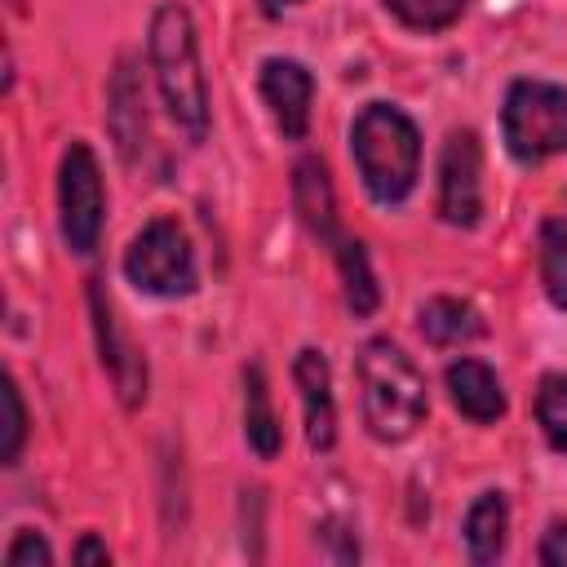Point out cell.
Here are the masks:
<instances>
[{
	"mask_svg": "<svg viewBox=\"0 0 567 567\" xmlns=\"http://www.w3.org/2000/svg\"><path fill=\"white\" fill-rule=\"evenodd\" d=\"M244 439L261 461L279 456V447H284V425L270 408V385H266L261 363L244 368Z\"/></svg>",
	"mask_w": 567,
	"mask_h": 567,
	"instance_id": "cell-14",
	"label": "cell"
},
{
	"mask_svg": "<svg viewBox=\"0 0 567 567\" xmlns=\"http://www.w3.org/2000/svg\"><path fill=\"white\" fill-rule=\"evenodd\" d=\"M124 275L151 297H186L195 288V252L186 230L173 217L146 221L124 252Z\"/></svg>",
	"mask_w": 567,
	"mask_h": 567,
	"instance_id": "cell-5",
	"label": "cell"
},
{
	"mask_svg": "<svg viewBox=\"0 0 567 567\" xmlns=\"http://www.w3.org/2000/svg\"><path fill=\"white\" fill-rule=\"evenodd\" d=\"M443 381H447V394H452L461 416H470L478 425H492V421L505 416V390H501V381H496V372L487 363L456 359V363H447Z\"/></svg>",
	"mask_w": 567,
	"mask_h": 567,
	"instance_id": "cell-11",
	"label": "cell"
},
{
	"mask_svg": "<svg viewBox=\"0 0 567 567\" xmlns=\"http://www.w3.org/2000/svg\"><path fill=\"white\" fill-rule=\"evenodd\" d=\"M536 421L549 447H567V372H545L536 390Z\"/></svg>",
	"mask_w": 567,
	"mask_h": 567,
	"instance_id": "cell-19",
	"label": "cell"
},
{
	"mask_svg": "<svg viewBox=\"0 0 567 567\" xmlns=\"http://www.w3.org/2000/svg\"><path fill=\"white\" fill-rule=\"evenodd\" d=\"M501 133L518 164H540L567 151V89L545 80H514L501 106Z\"/></svg>",
	"mask_w": 567,
	"mask_h": 567,
	"instance_id": "cell-4",
	"label": "cell"
},
{
	"mask_svg": "<svg viewBox=\"0 0 567 567\" xmlns=\"http://www.w3.org/2000/svg\"><path fill=\"white\" fill-rule=\"evenodd\" d=\"M536 558H540L545 567H567V518H554V523H549V532L540 536Z\"/></svg>",
	"mask_w": 567,
	"mask_h": 567,
	"instance_id": "cell-23",
	"label": "cell"
},
{
	"mask_svg": "<svg viewBox=\"0 0 567 567\" xmlns=\"http://www.w3.org/2000/svg\"><path fill=\"white\" fill-rule=\"evenodd\" d=\"M292 4H301V0H261V13H284V9H292Z\"/></svg>",
	"mask_w": 567,
	"mask_h": 567,
	"instance_id": "cell-25",
	"label": "cell"
},
{
	"mask_svg": "<svg viewBox=\"0 0 567 567\" xmlns=\"http://www.w3.org/2000/svg\"><path fill=\"white\" fill-rule=\"evenodd\" d=\"M540 284H545V297L567 310V221L563 217H549L540 226Z\"/></svg>",
	"mask_w": 567,
	"mask_h": 567,
	"instance_id": "cell-18",
	"label": "cell"
},
{
	"mask_svg": "<svg viewBox=\"0 0 567 567\" xmlns=\"http://www.w3.org/2000/svg\"><path fill=\"white\" fill-rule=\"evenodd\" d=\"M385 9L412 31H443L465 13V0H385Z\"/></svg>",
	"mask_w": 567,
	"mask_h": 567,
	"instance_id": "cell-20",
	"label": "cell"
},
{
	"mask_svg": "<svg viewBox=\"0 0 567 567\" xmlns=\"http://www.w3.org/2000/svg\"><path fill=\"white\" fill-rule=\"evenodd\" d=\"M350 151H354L359 177L377 204H399L412 195L416 173H421V133L399 106L368 102L354 115Z\"/></svg>",
	"mask_w": 567,
	"mask_h": 567,
	"instance_id": "cell-2",
	"label": "cell"
},
{
	"mask_svg": "<svg viewBox=\"0 0 567 567\" xmlns=\"http://www.w3.org/2000/svg\"><path fill=\"white\" fill-rule=\"evenodd\" d=\"M416 319H421V337H425L430 346H439V350L465 346V341L483 337L478 310H474L470 301H456V297H430Z\"/></svg>",
	"mask_w": 567,
	"mask_h": 567,
	"instance_id": "cell-15",
	"label": "cell"
},
{
	"mask_svg": "<svg viewBox=\"0 0 567 567\" xmlns=\"http://www.w3.org/2000/svg\"><path fill=\"white\" fill-rule=\"evenodd\" d=\"M151 66H155V84L164 93L168 115L177 120V128L190 133V142H199L208 133V80L199 71V44H195V27L190 13L182 4H159L151 18Z\"/></svg>",
	"mask_w": 567,
	"mask_h": 567,
	"instance_id": "cell-3",
	"label": "cell"
},
{
	"mask_svg": "<svg viewBox=\"0 0 567 567\" xmlns=\"http://www.w3.org/2000/svg\"><path fill=\"white\" fill-rule=\"evenodd\" d=\"M292 204H297V217L306 221L310 235L319 239H337V199H332V182H328V168L323 159L306 155L297 159L292 168Z\"/></svg>",
	"mask_w": 567,
	"mask_h": 567,
	"instance_id": "cell-12",
	"label": "cell"
},
{
	"mask_svg": "<svg viewBox=\"0 0 567 567\" xmlns=\"http://www.w3.org/2000/svg\"><path fill=\"white\" fill-rule=\"evenodd\" d=\"M89 310H93V332H97L102 368L111 372V381H115V390H120V403H124V408H137V403L146 399V363H142V354L120 337L115 315H111V301L102 297V284H97V279L89 284Z\"/></svg>",
	"mask_w": 567,
	"mask_h": 567,
	"instance_id": "cell-9",
	"label": "cell"
},
{
	"mask_svg": "<svg viewBox=\"0 0 567 567\" xmlns=\"http://www.w3.org/2000/svg\"><path fill=\"white\" fill-rule=\"evenodd\" d=\"M483 151H478V137L465 128V133H452L443 142V155H439V217L447 226H474L478 213H483Z\"/></svg>",
	"mask_w": 567,
	"mask_h": 567,
	"instance_id": "cell-7",
	"label": "cell"
},
{
	"mask_svg": "<svg viewBox=\"0 0 567 567\" xmlns=\"http://www.w3.org/2000/svg\"><path fill=\"white\" fill-rule=\"evenodd\" d=\"M257 89L288 142H301L310 128V102H315V75L292 58H266Z\"/></svg>",
	"mask_w": 567,
	"mask_h": 567,
	"instance_id": "cell-8",
	"label": "cell"
},
{
	"mask_svg": "<svg viewBox=\"0 0 567 567\" xmlns=\"http://www.w3.org/2000/svg\"><path fill=\"white\" fill-rule=\"evenodd\" d=\"M111 554H106V545L102 540H93V536H84L80 545H75V563H106Z\"/></svg>",
	"mask_w": 567,
	"mask_h": 567,
	"instance_id": "cell-24",
	"label": "cell"
},
{
	"mask_svg": "<svg viewBox=\"0 0 567 567\" xmlns=\"http://www.w3.org/2000/svg\"><path fill=\"white\" fill-rule=\"evenodd\" d=\"M4 563H9V567H49V563H53V549H49L44 536H35V532H18L13 545L4 549Z\"/></svg>",
	"mask_w": 567,
	"mask_h": 567,
	"instance_id": "cell-22",
	"label": "cell"
},
{
	"mask_svg": "<svg viewBox=\"0 0 567 567\" xmlns=\"http://www.w3.org/2000/svg\"><path fill=\"white\" fill-rule=\"evenodd\" d=\"M4 408H9V425H4V447H0V461L13 465L18 452H22V439H27V408H22V394H18V381L9 377L4 381Z\"/></svg>",
	"mask_w": 567,
	"mask_h": 567,
	"instance_id": "cell-21",
	"label": "cell"
},
{
	"mask_svg": "<svg viewBox=\"0 0 567 567\" xmlns=\"http://www.w3.org/2000/svg\"><path fill=\"white\" fill-rule=\"evenodd\" d=\"M58 213H62V239L71 252L89 257L102 239V217H106V190H102V168L97 155L84 142H71L58 164Z\"/></svg>",
	"mask_w": 567,
	"mask_h": 567,
	"instance_id": "cell-6",
	"label": "cell"
},
{
	"mask_svg": "<svg viewBox=\"0 0 567 567\" xmlns=\"http://www.w3.org/2000/svg\"><path fill=\"white\" fill-rule=\"evenodd\" d=\"M142 106H146L142 102V84L133 75V62L124 58L115 66V80H111V111H106V120H111L115 146H120V155L128 164L137 159V146H146V111Z\"/></svg>",
	"mask_w": 567,
	"mask_h": 567,
	"instance_id": "cell-13",
	"label": "cell"
},
{
	"mask_svg": "<svg viewBox=\"0 0 567 567\" xmlns=\"http://www.w3.org/2000/svg\"><path fill=\"white\" fill-rule=\"evenodd\" d=\"M505 532H509V505L501 492H483L470 509H465V549L474 563H496L505 549Z\"/></svg>",
	"mask_w": 567,
	"mask_h": 567,
	"instance_id": "cell-16",
	"label": "cell"
},
{
	"mask_svg": "<svg viewBox=\"0 0 567 567\" xmlns=\"http://www.w3.org/2000/svg\"><path fill=\"white\" fill-rule=\"evenodd\" d=\"M359 385H363V421L381 443H403L425 421V377L421 368L390 341L372 337L359 350Z\"/></svg>",
	"mask_w": 567,
	"mask_h": 567,
	"instance_id": "cell-1",
	"label": "cell"
},
{
	"mask_svg": "<svg viewBox=\"0 0 567 567\" xmlns=\"http://www.w3.org/2000/svg\"><path fill=\"white\" fill-rule=\"evenodd\" d=\"M292 381L301 390V412H306V443L315 452H328L337 443V403H332V372L328 359L306 346L292 359Z\"/></svg>",
	"mask_w": 567,
	"mask_h": 567,
	"instance_id": "cell-10",
	"label": "cell"
},
{
	"mask_svg": "<svg viewBox=\"0 0 567 567\" xmlns=\"http://www.w3.org/2000/svg\"><path fill=\"white\" fill-rule=\"evenodd\" d=\"M332 257H337V270H341V284H346V306L354 310V319H368L377 310V301H381V288L372 279L363 244L350 239V235H337L332 239Z\"/></svg>",
	"mask_w": 567,
	"mask_h": 567,
	"instance_id": "cell-17",
	"label": "cell"
}]
</instances>
